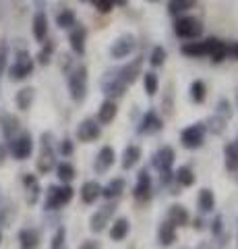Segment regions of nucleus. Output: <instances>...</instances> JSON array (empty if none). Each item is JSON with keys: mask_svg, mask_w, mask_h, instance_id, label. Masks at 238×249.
<instances>
[{"mask_svg": "<svg viewBox=\"0 0 238 249\" xmlns=\"http://www.w3.org/2000/svg\"><path fill=\"white\" fill-rule=\"evenodd\" d=\"M75 197V189L68 183L63 185H52L48 187V193H46V210H60L68 206Z\"/></svg>", "mask_w": 238, "mask_h": 249, "instance_id": "obj_1", "label": "nucleus"}, {"mask_svg": "<svg viewBox=\"0 0 238 249\" xmlns=\"http://www.w3.org/2000/svg\"><path fill=\"white\" fill-rule=\"evenodd\" d=\"M37 173L40 175H48L50 170H54L56 166V152H54V142H52V133H44L42 135V150L37 156Z\"/></svg>", "mask_w": 238, "mask_h": 249, "instance_id": "obj_2", "label": "nucleus"}, {"mask_svg": "<svg viewBox=\"0 0 238 249\" xmlns=\"http://www.w3.org/2000/svg\"><path fill=\"white\" fill-rule=\"evenodd\" d=\"M116 208H118L116 199H112V201H108V204H104L102 208H97L95 212H94V216L89 218V229H91V232H95V235H97V232H104L106 229H108L112 216L116 214Z\"/></svg>", "mask_w": 238, "mask_h": 249, "instance_id": "obj_3", "label": "nucleus"}, {"mask_svg": "<svg viewBox=\"0 0 238 249\" xmlns=\"http://www.w3.org/2000/svg\"><path fill=\"white\" fill-rule=\"evenodd\" d=\"M9 150L13 154L15 160H27L33 154V137L29 131H19L11 142H9Z\"/></svg>", "mask_w": 238, "mask_h": 249, "instance_id": "obj_4", "label": "nucleus"}, {"mask_svg": "<svg viewBox=\"0 0 238 249\" xmlns=\"http://www.w3.org/2000/svg\"><path fill=\"white\" fill-rule=\"evenodd\" d=\"M68 91L75 102H83L87 96V69L79 65L68 77Z\"/></svg>", "mask_w": 238, "mask_h": 249, "instance_id": "obj_5", "label": "nucleus"}, {"mask_svg": "<svg viewBox=\"0 0 238 249\" xmlns=\"http://www.w3.org/2000/svg\"><path fill=\"white\" fill-rule=\"evenodd\" d=\"M205 124L203 123H195L189 124L187 129H182L180 133V145L184 150H199L205 143Z\"/></svg>", "mask_w": 238, "mask_h": 249, "instance_id": "obj_6", "label": "nucleus"}, {"mask_svg": "<svg viewBox=\"0 0 238 249\" xmlns=\"http://www.w3.org/2000/svg\"><path fill=\"white\" fill-rule=\"evenodd\" d=\"M174 34L182 40H195L203 34V25L195 17H180L174 21Z\"/></svg>", "mask_w": 238, "mask_h": 249, "instance_id": "obj_7", "label": "nucleus"}, {"mask_svg": "<svg viewBox=\"0 0 238 249\" xmlns=\"http://www.w3.org/2000/svg\"><path fill=\"white\" fill-rule=\"evenodd\" d=\"M220 44L218 37H209L203 42H187L182 44V54L189 58H201V56H211V52L216 50V46Z\"/></svg>", "mask_w": 238, "mask_h": 249, "instance_id": "obj_8", "label": "nucleus"}, {"mask_svg": "<svg viewBox=\"0 0 238 249\" xmlns=\"http://www.w3.org/2000/svg\"><path fill=\"white\" fill-rule=\"evenodd\" d=\"M153 196V183H151V175L147 170H141L137 175V183H135V189H133V197L139 201V204H147Z\"/></svg>", "mask_w": 238, "mask_h": 249, "instance_id": "obj_9", "label": "nucleus"}, {"mask_svg": "<svg viewBox=\"0 0 238 249\" xmlns=\"http://www.w3.org/2000/svg\"><path fill=\"white\" fill-rule=\"evenodd\" d=\"M11 79L13 81H21V79H27L29 75L33 73V60L29 58L27 52H19L17 54V62L11 67Z\"/></svg>", "mask_w": 238, "mask_h": 249, "instance_id": "obj_10", "label": "nucleus"}, {"mask_svg": "<svg viewBox=\"0 0 238 249\" xmlns=\"http://www.w3.org/2000/svg\"><path fill=\"white\" fill-rule=\"evenodd\" d=\"M99 135H102V124H99L97 121H94V119L81 121V124L77 127V139H79L81 143L95 142V139H99Z\"/></svg>", "mask_w": 238, "mask_h": 249, "instance_id": "obj_11", "label": "nucleus"}, {"mask_svg": "<svg viewBox=\"0 0 238 249\" xmlns=\"http://www.w3.org/2000/svg\"><path fill=\"white\" fill-rule=\"evenodd\" d=\"M174 160H176V154L170 145H162L159 150H156V154H153L151 158V164L156 170H159V173H168V170H172L174 166Z\"/></svg>", "mask_w": 238, "mask_h": 249, "instance_id": "obj_12", "label": "nucleus"}, {"mask_svg": "<svg viewBox=\"0 0 238 249\" xmlns=\"http://www.w3.org/2000/svg\"><path fill=\"white\" fill-rule=\"evenodd\" d=\"M162 129H164L162 116H159L156 110H147L143 114L139 127H137V133L139 135H153V133H158V131H162Z\"/></svg>", "mask_w": 238, "mask_h": 249, "instance_id": "obj_13", "label": "nucleus"}, {"mask_svg": "<svg viewBox=\"0 0 238 249\" xmlns=\"http://www.w3.org/2000/svg\"><path fill=\"white\" fill-rule=\"evenodd\" d=\"M114 162H116V152H114V147L112 145H104L102 150L97 152L95 160H94V170L97 175H106L114 166Z\"/></svg>", "mask_w": 238, "mask_h": 249, "instance_id": "obj_14", "label": "nucleus"}, {"mask_svg": "<svg viewBox=\"0 0 238 249\" xmlns=\"http://www.w3.org/2000/svg\"><path fill=\"white\" fill-rule=\"evenodd\" d=\"M127 88H128V85L120 79L118 71L112 73V75H108V77H106V79L102 81V89H104V93H106V96H108L110 100L122 98V96H125V91H127Z\"/></svg>", "mask_w": 238, "mask_h": 249, "instance_id": "obj_15", "label": "nucleus"}, {"mask_svg": "<svg viewBox=\"0 0 238 249\" xmlns=\"http://www.w3.org/2000/svg\"><path fill=\"white\" fill-rule=\"evenodd\" d=\"M133 50H135V37L128 34V36L118 37V40L112 44L110 54H112V58H127Z\"/></svg>", "mask_w": 238, "mask_h": 249, "instance_id": "obj_16", "label": "nucleus"}, {"mask_svg": "<svg viewBox=\"0 0 238 249\" xmlns=\"http://www.w3.org/2000/svg\"><path fill=\"white\" fill-rule=\"evenodd\" d=\"M125 191H127V181L125 178H120V177H116V178H110V181L102 187V197L112 201V199L122 197V193Z\"/></svg>", "mask_w": 238, "mask_h": 249, "instance_id": "obj_17", "label": "nucleus"}, {"mask_svg": "<svg viewBox=\"0 0 238 249\" xmlns=\"http://www.w3.org/2000/svg\"><path fill=\"white\" fill-rule=\"evenodd\" d=\"M143 158V150L139 145H135V143H128L125 150H122V160H120V164L125 170H130V168H135L137 164L141 162Z\"/></svg>", "mask_w": 238, "mask_h": 249, "instance_id": "obj_18", "label": "nucleus"}, {"mask_svg": "<svg viewBox=\"0 0 238 249\" xmlns=\"http://www.w3.org/2000/svg\"><path fill=\"white\" fill-rule=\"evenodd\" d=\"M79 196H81V201L83 204H95V201L102 197V185H99L97 181H85L81 185V191H79Z\"/></svg>", "mask_w": 238, "mask_h": 249, "instance_id": "obj_19", "label": "nucleus"}, {"mask_svg": "<svg viewBox=\"0 0 238 249\" xmlns=\"http://www.w3.org/2000/svg\"><path fill=\"white\" fill-rule=\"evenodd\" d=\"M189 220H190V214H189V210L184 206L174 204V206L168 208V222L174 224L176 229H178V227H187Z\"/></svg>", "mask_w": 238, "mask_h": 249, "instance_id": "obj_20", "label": "nucleus"}, {"mask_svg": "<svg viewBox=\"0 0 238 249\" xmlns=\"http://www.w3.org/2000/svg\"><path fill=\"white\" fill-rule=\"evenodd\" d=\"M85 40H87V31L83 25H73L71 29V36H68V42H71V48L75 54H81L85 52Z\"/></svg>", "mask_w": 238, "mask_h": 249, "instance_id": "obj_21", "label": "nucleus"}, {"mask_svg": "<svg viewBox=\"0 0 238 249\" xmlns=\"http://www.w3.org/2000/svg\"><path fill=\"white\" fill-rule=\"evenodd\" d=\"M116 114H118V106L114 100L110 98H106L102 106H99V110H97V123L99 124H110L114 119H116Z\"/></svg>", "mask_w": 238, "mask_h": 249, "instance_id": "obj_22", "label": "nucleus"}, {"mask_svg": "<svg viewBox=\"0 0 238 249\" xmlns=\"http://www.w3.org/2000/svg\"><path fill=\"white\" fill-rule=\"evenodd\" d=\"M128 232H130V220L127 216H120L110 224V239L116 241V243L122 241V239H127Z\"/></svg>", "mask_w": 238, "mask_h": 249, "instance_id": "obj_23", "label": "nucleus"}, {"mask_svg": "<svg viewBox=\"0 0 238 249\" xmlns=\"http://www.w3.org/2000/svg\"><path fill=\"white\" fill-rule=\"evenodd\" d=\"M158 241H159V245H162V247H172L176 241H178V235H176V227H174V224H170L168 220L159 224Z\"/></svg>", "mask_w": 238, "mask_h": 249, "instance_id": "obj_24", "label": "nucleus"}, {"mask_svg": "<svg viewBox=\"0 0 238 249\" xmlns=\"http://www.w3.org/2000/svg\"><path fill=\"white\" fill-rule=\"evenodd\" d=\"M0 127H2V133L6 137V142H11V139L21 131L19 119L15 114H9V112H4L2 116H0Z\"/></svg>", "mask_w": 238, "mask_h": 249, "instance_id": "obj_25", "label": "nucleus"}, {"mask_svg": "<svg viewBox=\"0 0 238 249\" xmlns=\"http://www.w3.org/2000/svg\"><path fill=\"white\" fill-rule=\"evenodd\" d=\"M40 231L37 229H21L19 231V245L21 249H37L40 247Z\"/></svg>", "mask_w": 238, "mask_h": 249, "instance_id": "obj_26", "label": "nucleus"}, {"mask_svg": "<svg viewBox=\"0 0 238 249\" xmlns=\"http://www.w3.org/2000/svg\"><path fill=\"white\" fill-rule=\"evenodd\" d=\"M197 208H199V212H201V214H211L213 210H216V196H213V191H211V189L203 187V189L199 191Z\"/></svg>", "mask_w": 238, "mask_h": 249, "instance_id": "obj_27", "label": "nucleus"}, {"mask_svg": "<svg viewBox=\"0 0 238 249\" xmlns=\"http://www.w3.org/2000/svg\"><path fill=\"white\" fill-rule=\"evenodd\" d=\"M141 62H143V56H141V58H137V60H133V62H128L125 69H120V71H118L120 79L125 81L127 85L135 83V81H137V77L141 75Z\"/></svg>", "mask_w": 238, "mask_h": 249, "instance_id": "obj_28", "label": "nucleus"}, {"mask_svg": "<svg viewBox=\"0 0 238 249\" xmlns=\"http://www.w3.org/2000/svg\"><path fill=\"white\" fill-rule=\"evenodd\" d=\"M23 185H25V189H27V204H35L37 197H40V183H37V177L25 173L23 175Z\"/></svg>", "mask_w": 238, "mask_h": 249, "instance_id": "obj_29", "label": "nucleus"}, {"mask_svg": "<svg viewBox=\"0 0 238 249\" xmlns=\"http://www.w3.org/2000/svg\"><path fill=\"white\" fill-rule=\"evenodd\" d=\"M197 181V177H195V170L190 168V166H180L178 170L174 173V183L178 185V187H190V185H195Z\"/></svg>", "mask_w": 238, "mask_h": 249, "instance_id": "obj_30", "label": "nucleus"}, {"mask_svg": "<svg viewBox=\"0 0 238 249\" xmlns=\"http://www.w3.org/2000/svg\"><path fill=\"white\" fill-rule=\"evenodd\" d=\"M33 36L37 42H46L48 37V17L44 13H37L33 17Z\"/></svg>", "mask_w": 238, "mask_h": 249, "instance_id": "obj_31", "label": "nucleus"}, {"mask_svg": "<svg viewBox=\"0 0 238 249\" xmlns=\"http://www.w3.org/2000/svg\"><path fill=\"white\" fill-rule=\"evenodd\" d=\"M56 177H58V181L60 183H71L73 178L77 177V168L71 164V162H56Z\"/></svg>", "mask_w": 238, "mask_h": 249, "instance_id": "obj_32", "label": "nucleus"}, {"mask_svg": "<svg viewBox=\"0 0 238 249\" xmlns=\"http://www.w3.org/2000/svg\"><path fill=\"white\" fill-rule=\"evenodd\" d=\"M33 98H35V89L33 88H23L17 91V98H15V102H17V108L19 110H29L33 104Z\"/></svg>", "mask_w": 238, "mask_h": 249, "instance_id": "obj_33", "label": "nucleus"}, {"mask_svg": "<svg viewBox=\"0 0 238 249\" xmlns=\"http://www.w3.org/2000/svg\"><path fill=\"white\" fill-rule=\"evenodd\" d=\"M224 158H226V168L230 173L238 170V145L236 143H228L224 147Z\"/></svg>", "mask_w": 238, "mask_h": 249, "instance_id": "obj_34", "label": "nucleus"}, {"mask_svg": "<svg viewBox=\"0 0 238 249\" xmlns=\"http://www.w3.org/2000/svg\"><path fill=\"white\" fill-rule=\"evenodd\" d=\"M205 98H207V85H205V81L197 79V81L190 83V100H193L195 104H203Z\"/></svg>", "mask_w": 238, "mask_h": 249, "instance_id": "obj_35", "label": "nucleus"}, {"mask_svg": "<svg viewBox=\"0 0 238 249\" xmlns=\"http://www.w3.org/2000/svg\"><path fill=\"white\" fill-rule=\"evenodd\" d=\"M195 2L197 0H170V2H168V13L170 15H180L184 11H189Z\"/></svg>", "mask_w": 238, "mask_h": 249, "instance_id": "obj_36", "label": "nucleus"}, {"mask_svg": "<svg viewBox=\"0 0 238 249\" xmlns=\"http://www.w3.org/2000/svg\"><path fill=\"white\" fill-rule=\"evenodd\" d=\"M143 83H145V91H147V96H156L158 88H159L158 75L156 73H145L143 75Z\"/></svg>", "mask_w": 238, "mask_h": 249, "instance_id": "obj_37", "label": "nucleus"}, {"mask_svg": "<svg viewBox=\"0 0 238 249\" xmlns=\"http://www.w3.org/2000/svg\"><path fill=\"white\" fill-rule=\"evenodd\" d=\"M56 23H58V27H63V29H71L75 25V13L73 11H60L56 15Z\"/></svg>", "mask_w": 238, "mask_h": 249, "instance_id": "obj_38", "label": "nucleus"}, {"mask_svg": "<svg viewBox=\"0 0 238 249\" xmlns=\"http://www.w3.org/2000/svg\"><path fill=\"white\" fill-rule=\"evenodd\" d=\"M149 62H151V67H162L164 65L166 62V48L164 46H156V48L151 50Z\"/></svg>", "mask_w": 238, "mask_h": 249, "instance_id": "obj_39", "label": "nucleus"}, {"mask_svg": "<svg viewBox=\"0 0 238 249\" xmlns=\"http://www.w3.org/2000/svg\"><path fill=\"white\" fill-rule=\"evenodd\" d=\"M64 243H66V229L58 227L56 232H54V237H52L50 249H64Z\"/></svg>", "mask_w": 238, "mask_h": 249, "instance_id": "obj_40", "label": "nucleus"}, {"mask_svg": "<svg viewBox=\"0 0 238 249\" xmlns=\"http://www.w3.org/2000/svg\"><path fill=\"white\" fill-rule=\"evenodd\" d=\"M52 52H54V42H46L44 48L40 50V54H37V62H40V65H50Z\"/></svg>", "mask_w": 238, "mask_h": 249, "instance_id": "obj_41", "label": "nucleus"}, {"mask_svg": "<svg viewBox=\"0 0 238 249\" xmlns=\"http://www.w3.org/2000/svg\"><path fill=\"white\" fill-rule=\"evenodd\" d=\"M216 114L222 116L224 121H230V116H232V108H230V102H228V100H220Z\"/></svg>", "mask_w": 238, "mask_h": 249, "instance_id": "obj_42", "label": "nucleus"}, {"mask_svg": "<svg viewBox=\"0 0 238 249\" xmlns=\"http://www.w3.org/2000/svg\"><path fill=\"white\" fill-rule=\"evenodd\" d=\"M58 152H60V156L68 158V156H73V152H75V143L68 137H64L63 142H60V145H58Z\"/></svg>", "mask_w": 238, "mask_h": 249, "instance_id": "obj_43", "label": "nucleus"}, {"mask_svg": "<svg viewBox=\"0 0 238 249\" xmlns=\"http://www.w3.org/2000/svg\"><path fill=\"white\" fill-rule=\"evenodd\" d=\"M91 2L95 4V9H97L99 13H110V11H112V6L116 4L114 0H91Z\"/></svg>", "mask_w": 238, "mask_h": 249, "instance_id": "obj_44", "label": "nucleus"}, {"mask_svg": "<svg viewBox=\"0 0 238 249\" xmlns=\"http://www.w3.org/2000/svg\"><path fill=\"white\" fill-rule=\"evenodd\" d=\"M222 227H224V218L216 216V218H213V222H211V231H213V235H216V237L222 235Z\"/></svg>", "mask_w": 238, "mask_h": 249, "instance_id": "obj_45", "label": "nucleus"}, {"mask_svg": "<svg viewBox=\"0 0 238 249\" xmlns=\"http://www.w3.org/2000/svg\"><path fill=\"white\" fill-rule=\"evenodd\" d=\"M4 67H6V44L2 42L0 44V75L4 73Z\"/></svg>", "mask_w": 238, "mask_h": 249, "instance_id": "obj_46", "label": "nucleus"}, {"mask_svg": "<svg viewBox=\"0 0 238 249\" xmlns=\"http://www.w3.org/2000/svg\"><path fill=\"white\" fill-rule=\"evenodd\" d=\"M79 249H99V243L97 241H85V243H81Z\"/></svg>", "mask_w": 238, "mask_h": 249, "instance_id": "obj_47", "label": "nucleus"}, {"mask_svg": "<svg viewBox=\"0 0 238 249\" xmlns=\"http://www.w3.org/2000/svg\"><path fill=\"white\" fill-rule=\"evenodd\" d=\"M230 52H232V54H234V56H236V58H238V44H236V46H234V48H230Z\"/></svg>", "mask_w": 238, "mask_h": 249, "instance_id": "obj_48", "label": "nucleus"}, {"mask_svg": "<svg viewBox=\"0 0 238 249\" xmlns=\"http://www.w3.org/2000/svg\"><path fill=\"white\" fill-rule=\"evenodd\" d=\"M2 158H4V150L0 147V162H2Z\"/></svg>", "mask_w": 238, "mask_h": 249, "instance_id": "obj_49", "label": "nucleus"}, {"mask_svg": "<svg viewBox=\"0 0 238 249\" xmlns=\"http://www.w3.org/2000/svg\"><path fill=\"white\" fill-rule=\"evenodd\" d=\"M0 243H2V231H0Z\"/></svg>", "mask_w": 238, "mask_h": 249, "instance_id": "obj_50", "label": "nucleus"}, {"mask_svg": "<svg viewBox=\"0 0 238 249\" xmlns=\"http://www.w3.org/2000/svg\"><path fill=\"white\" fill-rule=\"evenodd\" d=\"M149 2H158V0H149Z\"/></svg>", "mask_w": 238, "mask_h": 249, "instance_id": "obj_51", "label": "nucleus"}, {"mask_svg": "<svg viewBox=\"0 0 238 249\" xmlns=\"http://www.w3.org/2000/svg\"><path fill=\"white\" fill-rule=\"evenodd\" d=\"M234 143H236V145H238V137H236V142H234Z\"/></svg>", "mask_w": 238, "mask_h": 249, "instance_id": "obj_52", "label": "nucleus"}, {"mask_svg": "<svg viewBox=\"0 0 238 249\" xmlns=\"http://www.w3.org/2000/svg\"><path fill=\"white\" fill-rule=\"evenodd\" d=\"M199 249H205V247H199Z\"/></svg>", "mask_w": 238, "mask_h": 249, "instance_id": "obj_53", "label": "nucleus"}]
</instances>
